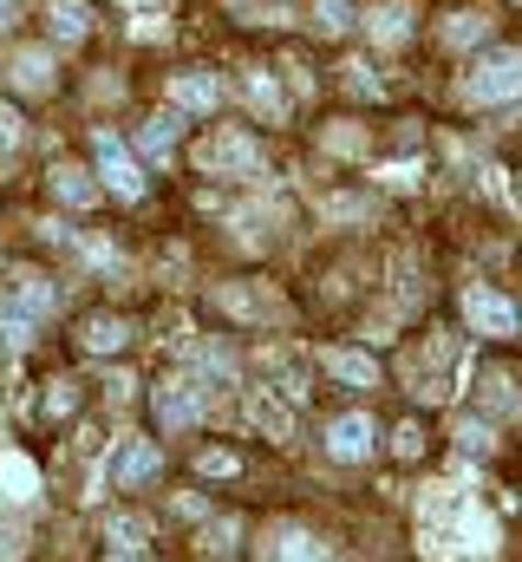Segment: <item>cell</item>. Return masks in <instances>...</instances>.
I'll return each instance as SVG.
<instances>
[{
  "instance_id": "cell-1",
  "label": "cell",
  "mask_w": 522,
  "mask_h": 562,
  "mask_svg": "<svg viewBox=\"0 0 522 562\" xmlns=\"http://www.w3.org/2000/svg\"><path fill=\"white\" fill-rule=\"evenodd\" d=\"M503 99H522V53H484L470 72H464V105H503Z\"/></svg>"
},
{
  "instance_id": "cell-2",
  "label": "cell",
  "mask_w": 522,
  "mask_h": 562,
  "mask_svg": "<svg viewBox=\"0 0 522 562\" xmlns=\"http://www.w3.org/2000/svg\"><path fill=\"white\" fill-rule=\"evenodd\" d=\"M203 413H209V400H203V380H163L157 386V425L163 431H190V425H203Z\"/></svg>"
},
{
  "instance_id": "cell-3",
  "label": "cell",
  "mask_w": 522,
  "mask_h": 562,
  "mask_svg": "<svg viewBox=\"0 0 522 562\" xmlns=\"http://www.w3.org/2000/svg\"><path fill=\"white\" fill-rule=\"evenodd\" d=\"M92 164H99L105 190H118L125 203H137V196H144V170H137V157H130L112 132H99V138H92Z\"/></svg>"
},
{
  "instance_id": "cell-4",
  "label": "cell",
  "mask_w": 522,
  "mask_h": 562,
  "mask_svg": "<svg viewBox=\"0 0 522 562\" xmlns=\"http://www.w3.org/2000/svg\"><path fill=\"white\" fill-rule=\"evenodd\" d=\"M203 170H223V177H256L261 170V144L249 132H223V138L203 144Z\"/></svg>"
},
{
  "instance_id": "cell-5",
  "label": "cell",
  "mask_w": 522,
  "mask_h": 562,
  "mask_svg": "<svg viewBox=\"0 0 522 562\" xmlns=\"http://www.w3.org/2000/svg\"><path fill=\"white\" fill-rule=\"evenodd\" d=\"M464 321H470L477 334L510 340V334H517V301H503L497 288H464Z\"/></svg>"
},
{
  "instance_id": "cell-6",
  "label": "cell",
  "mask_w": 522,
  "mask_h": 562,
  "mask_svg": "<svg viewBox=\"0 0 522 562\" xmlns=\"http://www.w3.org/2000/svg\"><path fill=\"white\" fill-rule=\"evenodd\" d=\"M373 419L366 413H340V419L327 425V451L340 458V464H360V458H373Z\"/></svg>"
},
{
  "instance_id": "cell-7",
  "label": "cell",
  "mask_w": 522,
  "mask_h": 562,
  "mask_svg": "<svg viewBox=\"0 0 522 562\" xmlns=\"http://www.w3.org/2000/svg\"><path fill=\"white\" fill-rule=\"evenodd\" d=\"M163 471V451L150 445V438H130L125 451L112 458V477H118V491H130V484H150Z\"/></svg>"
},
{
  "instance_id": "cell-8",
  "label": "cell",
  "mask_w": 522,
  "mask_h": 562,
  "mask_svg": "<svg viewBox=\"0 0 522 562\" xmlns=\"http://www.w3.org/2000/svg\"><path fill=\"white\" fill-rule=\"evenodd\" d=\"M46 183H53V196H59L66 210H92L99 190H105V183H92V170H79V164H53Z\"/></svg>"
},
{
  "instance_id": "cell-9",
  "label": "cell",
  "mask_w": 522,
  "mask_h": 562,
  "mask_svg": "<svg viewBox=\"0 0 522 562\" xmlns=\"http://www.w3.org/2000/svg\"><path fill=\"white\" fill-rule=\"evenodd\" d=\"M170 105H177V112H216V105H223V86H216L209 72H177V79H170Z\"/></svg>"
},
{
  "instance_id": "cell-10",
  "label": "cell",
  "mask_w": 522,
  "mask_h": 562,
  "mask_svg": "<svg viewBox=\"0 0 522 562\" xmlns=\"http://www.w3.org/2000/svg\"><path fill=\"white\" fill-rule=\"evenodd\" d=\"M320 367H327V380H340V386H379V367H373L360 347H327Z\"/></svg>"
},
{
  "instance_id": "cell-11",
  "label": "cell",
  "mask_w": 522,
  "mask_h": 562,
  "mask_svg": "<svg viewBox=\"0 0 522 562\" xmlns=\"http://www.w3.org/2000/svg\"><path fill=\"white\" fill-rule=\"evenodd\" d=\"M268 562H327V543L314 537V530H274V543H268Z\"/></svg>"
},
{
  "instance_id": "cell-12",
  "label": "cell",
  "mask_w": 522,
  "mask_h": 562,
  "mask_svg": "<svg viewBox=\"0 0 522 562\" xmlns=\"http://www.w3.org/2000/svg\"><path fill=\"white\" fill-rule=\"evenodd\" d=\"M366 26H373L379 46H405V40H411V7H405V0H386V7H373Z\"/></svg>"
},
{
  "instance_id": "cell-13",
  "label": "cell",
  "mask_w": 522,
  "mask_h": 562,
  "mask_svg": "<svg viewBox=\"0 0 522 562\" xmlns=\"http://www.w3.org/2000/svg\"><path fill=\"white\" fill-rule=\"evenodd\" d=\"M79 340H86V353H118V347L130 340V321H118V314H92Z\"/></svg>"
},
{
  "instance_id": "cell-14",
  "label": "cell",
  "mask_w": 522,
  "mask_h": 562,
  "mask_svg": "<svg viewBox=\"0 0 522 562\" xmlns=\"http://www.w3.org/2000/svg\"><path fill=\"white\" fill-rule=\"evenodd\" d=\"M33 321H39V314H26L13 294H0V347H13V353H20V347L33 340Z\"/></svg>"
},
{
  "instance_id": "cell-15",
  "label": "cell",
  "mask_w": 522,
  "mask_h": 562,
  "mask_svg": "<svg viewBox=\"0 0 522 562\" xmlns=\"http://www.w3.org/2000/svg\"><path fill=\"white\" fill-rule=\"evenodd\" d=\"M13 79H20V92H46V86H53V66H46V53H39V46L13 53Z\"/></svg>"
},
{
  "instance_id": "cell-16",
  "label": "cell",
  "mask_w": 522,
  "mask_h": 562,
  "mask_svg": "<svg viewBox=\"0 0 522 562\" xmlns=\"http://www.w3.org/2000/svg\"><path fill=\"white\" fill-rule=\"evenodd\" d=\"M7 294H13L26 314H46V307H53V281L33 276V269H26V276H13V288H7Z\"/></svg>"
},
{
  "instance_id": "cell-17",
  "label": "cell",
  "mask_w": 522,
  "mask_h": 562,
  "mask_svg": "<svg viewBox=\"0 0 522 562\" xmlns=\"http://www.w3.org/2000/svg\"><path fill=\"white\" fill-rule=\"evenodd\" d=\"M484 33H490L484 13H451V20H444V46H477Z\"/></svg>"
},
{
  "instance_id": "cell-18",
  "label": "cell",
  "mask_w": 522,
  "mask_h": 562,
  "mask_svg": "<svg viewBox=\"0 0 522 562\" xmlns=\"http://www.w3.org/2000/svg\"><path fill=\"white\" fill-rule=\"evenodd\" d=\"M190 367H203L209 380H236V353L229 347H190Z\"/></svg>"
},
{
  "instance_id": "cell-19",
  "label": "cell",
  "mask_w": 522,
  "mask_h": 562,
  "mask_svg": "<svg viewBox=\"0 0 522 562\" xmlns=\"http://www.w3.org/2000/svg\"><path fill=\"white\" fill-rule=\"evenodd\" d=\"M137 150H144V157H170V150H177V125H170V119H150V125L137 132Z\"/></svg>"
},
{
  "instance_id": "cell-20",
  "label": "cell",
  "mask_w": 522,
  "mask_h": 562,
  "mask_svg": "<svg viewBox=\"0 0 522 562\" xmlns=\"http://www.w3.org/2000/svg\"><path fill=\"white\" fill-rule=\"evenodd\" d=\"M53 33H59L66 46L86 40V7H79V0H59V7H53Z\"/></svg>"
},
{
  "instance_id": "cell-21",
  "label": "cell",
  "mask_w": 522,
  "mask_h": 562,
  "mask_svg": "<svg viewBox=\"0 0 522 562\" xmlns=\"http://www.w3.org/2000/svg\"><path fill=\"white\" fill-rule=\"evenodd\" d=\"M105 537H112V543H118V550H137V543H144V537H150V524H144V517H112V524H105Z\"/></svg>"
},
{
  "instance_id": "cell-22",
  "label": "cell",
  "mask_w": 522,
  "mask_h": 562,
  "mask_svg": "<svg viewBox=\"0 0 522 562\" xmlns=\"http://www.w3.org/2000/svg\"><path fill=\"white\" fill-rule=\"evenodd\" d=\"M0 477H7V491H13V497H33V464H26V458H7V464H0Z\"/></svg>"
},
{
  "instance_id": "cell-23",
  "label": "cell",
  "mask_w": 522,
  "mask_h": 562,
  "mask_svg": "<svg viewBox=\"0 0 522 562\" xmlns=\"http://www.w3.org/2000/svg\"><path fill=\"white\" fill-rule=\"evenodd\" d=\"M484 386H490V406H497V413H517V406H522L517 380H503V373H490V380H484Z\"/></svg>"
},
{
  "instance_id": "cell-24",
  "label": "cell",
  "mask_w": 522,
  "mask_h": 562,
  "mask_svg": "<svg viewBox=\"0 0 522 562\" xmlns=\"http://www.w3.org/2000/svg\"><path fill=\"white\" fill-rule=\"evenodd\" d=\"M457 445H464L470 458H477V451H490V425H484V419H464V425H457Z\"/></svg>"
},
{
  "instance_id": "cell-25",
  "label": "cell",
  "mask_w": 522,
  "mask_h": 562,
  "mask_svg": "<svg viewBox=\"0 0 522 562\" xmlns=\"http://www.w3.org/2000/svg\"><path fill=\"white\" fill-rule=\"evenodd\" d=\"M196 471H203V477H236V458H229V451H203Z\"/></svg>"
},
{
  "instance_id": "cell-26",
  "label": "cell",
  "mask_w": 522,
  "mask_h": 562,
  "mask_svg": "<svg viewBox=\"0 0 522 562\" xmlns=\"http://www.w3.org/2000/svg\"><path fill=\"white\" fill-rule=\"evenodd\" d=\"M314 13H320V26H327V33H340L353 7H347V0H314Z\"/></svg>"
},
{
  "instance_id": "cell-27",
  "label": "cell",
  "mask_w": 522,
  "mask_h": 562,
  "mask_svg": "<svg viewBox=\"0 0 522 562\" xmlns=\"http://www.w3.org/2000/svg\"><path fill=\"white\" fill-rule=\"evenodd\" d=\"M249 92H256V105H261V112H281V92H274V86H268L261 72L249 79Z\"/></svg>"
},
{
  "instance_id": "cell-28",
  "label": "cell",
  "mask_w": 522,
  "mask_h": 562,
  "mask_svg": "<svg viewBox=\"0 0 522 562\" xmlns=\"http://www.w3.org/2000/svg\"><path fill=\"white\" fill-rule=\"evenodd\" d=\"M418 445H424V438H418V425H398V438H392V451H398V458H418Z\"/></svg>"
},
{
  "instance_id": "cell-29",
  "label": "cell",
  "mask_w": 522,
  "mask_h": 562,
  "mask_svg": "<svg viewBox=\"0 0 522 562\" xmlns=\"http://www.w3.org/2000/svg\"><path fill=\"white\" fill-rule=\"evenodd\" d=\"M347 86H353V92H360V99H366V92H379V86H373V72H366V66H347Z\"/></svg>"
},
{
  "instance_id": "cell-30",
  "label": "cell",
  "mask_w": 522,
  "mask_h": 562,
  "mask_svg": "<svg viewBox=\"0 0 522 562\" xmlns=\"http://www.w3.org/2000/svg\"><path fill=\"white\" fill-rule=\"evenodd\" d=\"M0 144H20V119H13L7 105H0Z\"/></svg>"
},
{
  "instance_id": "cell-31",
  "label": "cell",
  "mask_w": 522,
  "mask_h": 562,
  "mask_svg": "<svg viewBox=\"0 0 522 562\" xmlns=\"http://www.w3.org/2000/svg\"><path fill=\"white\" fill-rule=\"evenodd\" d=\"M7 20H13V0H0V26H7Z\"/></svg>"
}]
</instances>
